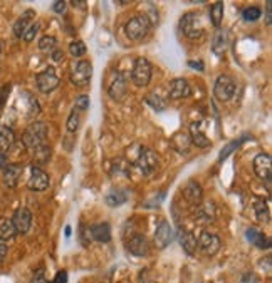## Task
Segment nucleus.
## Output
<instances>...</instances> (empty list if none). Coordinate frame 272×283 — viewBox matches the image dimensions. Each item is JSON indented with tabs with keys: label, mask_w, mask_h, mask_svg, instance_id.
Listing matches in <instances>:
<instances>
[{
	"label": "nucleus",
	"mask_w": 272,
	"mask_h": 283,
	"mask_svg": "<svg viewBox=\"0 0 272 283\" xmlns=\"http://www.w3.org/2000/svg\"><path fill=\"white\" fill-rule=\"evenodd\" d=\"M39 28H40V26L37 22L35 24H32V27L29 28V30L26 32V35L22 37L24 40H26V42H32V40L35 39V35H37V32H39Z\"/></svg>",
	"instance_id": "nucleus-39"
},
{
	"label": "nucleus",
	"mask_w": 272,
	"mask_h": 283,
	"mask_svg": "<svg viewBox=\"0 0 272 283\" xmlns=\"http://www.w3.org/2000/svg\"><path fill=\"white\" fill-rule=\"evenodd\" d=\"M266 24L272 26V2L266 3Z\"/></svg>",
	"instance_id": "nucleus-43"
},
{
	"label": "nucleus",
	"mask_w": 272,
	"mask_h": 283,
	"mask_svg": "<svg viewBox=\"0 0 272 283\" xmlns=\"http://www.w3.org/2000/svg\"><path fill=\"white\" fill-rule=\"evenodd\" d=\"M108 94L115 101H121L126 96V77L121 72H115V76L111 77L108 85Z\"/></svg>",
	"instance_id": "nucleus-14"
},
{
	"label": "nucleus",
	"mask_w": 272,
	"mask_h": 283,
	"mask_svg": "<svg viewBox=\"0 0 272 283\" xmlns=\"http://www.w3.org/2000/svg\"><path fill=\"white\" fill-rule=\"evenodd\" d=\"M190 141H192V144H195L197 147H200V149H205V147H209L212 142H210V139L205 136V133L202 131L200 124L198 122H192L190 124Z\"/></svg>",
	"instance_id": "nucleus-20"
},
{
	"label": "nucleus",
	"mask_w": 272,
	"mask_h": 283,
	"mask_svg": "<svg viewBox=\"0 0 272 283\" xmlns=\"http://www.w3.org/2000/svg\"><path fill=\"white\" fill-rule=\"evenodd\" d=\"M30 283H49L46 275H44V270H37V272L34 273V277H32Z\"/></svg>",
	"instance_id": "nucleus-41"
},
{
	"label": "nucleus",
	"mask_w": 272,
	"mask_h": 283,
	"mask_svg": "<svg viewBox=\"0 0 272 283\" xmlns=\"http://www.w3.org/2000/svg\"><path fill=\"white\" fill-rule=\"evenodd\" d=\"M151 62L145 57H138L135 67H133L131 72V83L136 85V87H146L151 81Z\"/></svg>",
	"instance_id": "nucleus-5"
},
{
	"label": "nucleus",
	"mask_w": 272,
	"mask_h": 283,
	"mask_svg": "<svg viewBox=\"0 0 272 283\" xmlns=\"http://www.w3.org/2000/svg\"><path fill=\"white\" fill-rule=\"evenodd\" d=\"M190 67L193 69H198V71H204V65H202V60H198V62H195V60H190Z\"/></svg>",
	"instance_id": "nucleus-46"
},
{
	"label": "nucleus",
	"mask_w": 272,
	"mask_h": 283,
	"mask_svg": "<svg viewBox=\"0 0 272 283\" xmlns=\"http://www.w3.org/2000/svg\"><path fill=\"white\" fill-rule=\"evenodd\" d=\"M17 233L12 225V220L9 218H0V240L2 241H10Z\"/></svg>",
	"instance_id": "nucleus-30"
},
{
	"label": "nucleus",
	"mask_w": 272,
	"mask_h": 283,
	"mask_svg": "<svg viewBox=\"0 0 272 283\" xmlns=\"http://www.w3.org/2000/svg\"><path fill=\"white\" fill-rule=\"evenodd\" d=\"M190 94H192V87H190L188 81L183 79V77H177V79H173L168 85V99L172 101L185 99Z\"/></svg>",
	"instance_id": "nucleus-12"
},
{
	"label": "nucleus",
	"mask_w": 272,
	"mask_h": 283,
	"mask_svg": "<svg viewBox=\"0 0 272 283\" xmlns=\"http://www.w3.org/2000/svg\"><path fill=\"white\" fill-rule=\"evenodd\" d=\"M126 248L131 255L145 256L150 250V245H148V240H146L145 235H135V236L129 238V241L126 243Z\"/></svg>",
	"instance_id": "nucleus-17"
},
{
	"label": "nucleus",
	"mask_w": 272,
	"mask_h": 283,
	"mask_svg": "<svg viewBox=\"0 0 272 283\" xmlns=\"http://www.w3.org/2000/svg\"><path fill=\"white\" fill-rule=\"evenodd\" d=\"M234 94H235V81L230 76H227V74L218 76L213 85L215 99L220 102H229L234 97Z\"/></svg>",
	"instance_id": "nucleus-6"
},
{
	"label": "nucleus",
	"mask_w": 272,
	"mask_h": 283,
	"mask_svg": "<svg viewBox=\"0 0 272 283\" xmlns=\"http://www.w3.org/2000/svg\"><path fill=\"white\" fill-rule=\"evenodd\" d=\"M22 173H24V166L17 165V163L3 166V183H5L9 188H15L20 181Z\"/></svg>",
	"instance_id": "nucleus-18"
},
{
	"label": "nucleus",
	"mask_w": 272,
	"mask_h": 283,
	"mask_svg": "<svg viewBox=\"0 0 272 283\" xmlns=\"http://www.w3.org/2000/svg\"><path fill=\"white\" fill-rule=\"evenodd\" d=\"M245 139H247V138H239V139H234V141H230L229 144H227L224 149H222L220 153H218V163L225 161V159L229 158V156L232 154L235 149H239V146H241L242 142L245 141Z\"/></svg>",
	"instance_id": "nucleus-32"
},
{
	"label": "nucleus",
	"mask_w": 272,
	"mask_h": 283,
	"mask_svg": "<svg viewBox=\"0 0 272 283\" xmlns=\"http://www.w3.org/2000/svg\"><path fill=\"white\" fill-rule=\"evenodd\" d=\"M12 225L15 228V233L26 235L32 226V213L27 208H19L12 216Z\"/></svg>",
	"instance_id": "nucleus-13"
},
{
	"label": "nucleus",
	"mask_w": 272,
	"mask_h": 283,
	"mask_svg": "<svg viewBox=\"0 0 272 283\" xmlns=\"http://www.w3.org/2000/svg\"><path fill=\"white\" fill-rule=\"evenodd\" d=\"M150 27H151V22L146 15H135L126 22L124 32L131 40H141L148 35Z\"/></svg>",
	"instance_id": "nucleus-3"
},
{
	"label": "nucleus",
	"mask_w": 272,
	"mask_h": 283,
	"mask_svg": "<svg viewBox=\"0 0 272 283\" xmlns=\"http://www.w3.org/2000/svg\"><path fill=\"white\" fill-rule=\"evenodd\" d=\"M183 195H185L186 201L192 204H200L202 198H204V191H202L200 184L195 183V181H190L188 184H186L185 190H183Z\"/></svg>",
	"instance_id": "nucleus-21"
},
{
	"label": "nucleus",
	"mask_w": 272,
	"mask_h": 283,
	"mask_svg": "<svg viewBox=\"0 0 272 283\" xmlns=\"http://www.w3.org/2000/svg\"><path fill=\"white\" fill-rule=\"evenodd\" d=\"M9 94H10V84H5L2 89H0V109L3 108V104H5Z\"/></svg>",
	"instance_id": "nucleus-40"
},
{
	"label": "nucleus",
	"mask_w": 272,
	"mask_h": 283,
	"mask_svg": "<svg viewBox=\"0 0 272 283\" xmlns=\"http://www.w3.org/2000/svg\"><path fill=\"white\" fill-rule=\"evenodd\" d=\"M178 240H180V245L183 248V252L188 256L195 255V250H197V238L192 231H180L178 235Z\"/></svg>",
	"instance_id": "nucleus-23"
},
{
	"label": "nucleus",
	"mask_w": 272,
	"mask_h": 283,
	"mask_svg": "<svg viewBox=\"0 0 272 283\" xmlns=\"http://www.w3.org/2000/svg\"><path fill=\"white\" fill-rule=\"evenodd\" d=\"M227 46H229V37H227L225 30H217V34L213 35L212 39V49L217 56H222L227 51Z\"/></svg>",
	"instance_id": "nucleus-27"
},
{
	"label": "nucleus",
	"mask_w": 272,
	"mask_h": 283,
	"mask_svg": "<svg viewBox=\"0 0 272 283\" xmlns=\"http://www.w3.org/2000/svg\"><path fill=\"white\" fill-rule=\"evenodd\" d=\"M51 184V179H49V174L44 170H40L39 166H32L30 168V176L27 179V188L30 191H46Z\"/></svg>",
	"instance_id": "nucleus-9"
},
{
	"label": "nucleus",
	"mask_w": 272,
	"mask_h": 283,
	"mask_svg": "<svg viewBox=\"0 0 272 283\" xmlns=\"http://www.w3.org/2000/svg\"><path fill=\"white\" fill-rule=\"evenodd\" d=\"M150 283H151V282H150Z\"/></svg>",
	"instance_id": "nucleus-51"
},
{
	"label": "nucleus",
	"mask_w": 272,
	"mask_h": 283,
	"mask_svg": "<svg viewBox=\"0 0 272 283\" xmlns=\"http://www.w3.org/2000/svg\"><path fill=\"white\" fill-rule=\"evenodd\" d=\"M79 111H76V109H72L71 111V114H69V117H67V122H66V128L69 133H76L79 128V124H81V116H79Z\"/></svg>",
	"instance_id": "nucleus-34"
},
{
	"label": "nucleus",
	"mask_w": 272,
	"mask_h": 283,
	"mask_svg": "<svg viewBox=\"0 0 272 283\" xmlns=\"http://www.w3.org/2000/svg\"><path fill=\"white\" fill-rule=\"evenodd\" d=\"M197 245L200 247V250L207 255H215V253L220 250V238L215 233L209 231V229H204V231L198 235V240H197Z\"/></svg>",
	"instance_id": "nucleus-10"
},
{
	"label": "nucleus",
	"mask_w": 272,
	"mask_h": 283,
	"mask_svg": "<svg viewBox=\"0 0 272 283\" xmlns=\"http://www.w3.org/2000/svg\"><path fill=\"white\" fill-rule=\"evenodd\" d=\"M173 241V228L168 221H160V225L155 229V245L160 250H165Z\"/></svg>",
	"instance_id": "nucleus-15"
},
{
	"label": "nucleus",
	"mask_w": 272,
	"mask_h": 283,
	"mask_svg": "<svg viewBox=\"0 0 272 283\" xmlns=\"http://www.w3.org/2000/svg\"><path fill=\"white\" fill-rule=\"evenodd\" d=\"M190 144H192V141H190V136H188V134H185L183 131L177 133L175 136L172 138V147L177 151V153H180V154L188 153Z\"/></svg>",
	"instance_id": "nucleus-25"
},
{
	"label": "nucleus",
	"mask_w": 272,
	"mask_h": 283,
	"mask_svg": "<svg viewBox=\"0 0 272 283\" xmlns=\"http://www.w3.org/2000/svg\"><path fill=\"white\" fill-rule=\"evenodd\" d=\"M133 163L143 174H151L158 168V154L148 147H138V154Z\"/></svg>",
	"instance_id": "nucleus-4"
},
{
	"label": "nucleus",
	"mask_w": 272,
	"mask_h": 283,
	"mask_svg": "<svg viewBox=\"0 0 272 283\" xmlns=\"http://www.w3.org/2000/svg\"><path fill=\"white\" fill-rule=\"evenodd\" d=\"M254 210H255V218L257 221H261V223H267L269 221V206H267L266 199L262 198H257L254 203Z\"/></svg>",
	"instance_id": "nucleus-29"
},
{
	"label": "nucleus",
	"mask_w": 272,
	"mask_h": 283,
	"mask_svg": "<svg viewBox=\"0 0 272 283\" xmlns=\"http://www.w3.org/2000/svg\"><path fill=\"white\" fill-rule=\"evenodd\" d=\"M180 30L181 34L188 39H200L205 34V26L204 20H202V15L197 14V12H190V14H185L183 17L180 19Z\"/></svg>",
	"instance_id": "nucleus-2"
},
{
	"label": "nucleus",
	"mask_w": 272,
	"mask_h": 283,
	"mask_svg": "<svg viewBox=\"0 0 272 283\" xmlns=\"http://www.w3.org/2000/svg\"><path fill=\"white\" fill-rule=\"evenodd\" d=\"M126 199H128V195H126V191H123V190H113L111 193L106 195V204L111 208L121 206V204L126 203Z\"/></svg>",
	"instance_id": "nucleus-28"
},
{
	"label": "nucleus",
	"mask_w": 272,
	"mask_h": 283,
	"mask_svg": "<svg viewBox=\"0 0 272 283\" xmlns=\"http://www.w3.org/2000/svg\"><path fill=\"white\" fill-rule=\"evenodd\" d=\"M35 84H37L39 91L44 92V94H49V92L54 91V89L59 85V77H58V74H56L54 67H47L46 71L37 74V77H35Z\"/></svg>",
	"instance_id": "nucleus-8"
},
{
	"label": "nucleus",
	"mask_w": 272,
	"mask_h": 283,
	"mask_svg": "<svg viewBox=\"0 0 272 283\" xmlns=\"http://www.w3.org/2000/svg\"><path fill=\"white\" fill-rule=\"evenodd\" d=\"M56 46H58V39H56V37H52V35L40 37V40H39V49H40V51L52 52L56 49Z\"/></svg>",
	"instance_id": "nucleus-35"
},
{
	"label": "nucleus",
	"mask_w": 272,
	"mask_h": 283,
	"mask_svg": "<svg viewBox=\"0 0 272 283\" xmlns=\"http://www.w3.org/2000/svg\"><path fill=\"white\" fill-rule=\"evenodd\" d=\"M66 2H54V5H52V10L56 12V14H66Z\"/></svg>",
	"instance_id": "nucleus-42"
},
{
	"label": "nucleus",
	"mask_w": 272,
	"mask_h": 283,
	"mask_svg": "<svg viewBox=\"0 0 272 283\" xmlns=\"http://www.w3.org/2000/svg\"><path fill=\"white\" fill-rule=\"evenodd\" d=\"M52 57H54V60H60L64 57V54H62V51H59V49H54V51H52Z\"/></svg>",
	"instance_id": "nucleus-47"
},
{
	"label": "nucleus",
	"mask_w": 272,
	"mask_h": 283,
	"mask_svg": "<svg viewBox=\"0 0 272 283\" xmlns=\"http://www.w3.org/2000/svg\"><path fill=\"white\" fill-rule=\"evenodd\" d=\"M15 134L9 126H0V154L5 156L7 151L14 146Z\"/></svg>",
	"instance_id": "nucleus-22"
},
{
	"label": "nucleus",
	"mask_w": 272,
	"mask_h": 283,
	"mask_svg": "<svg viewBox=\"0 0 272 283\" xmlns=\"http://www.w3.org/2000/svg\"><path fill=\"white\" fill-rule=\"evenodd\" d=\"M72 5L81 7V9H86V3H84V2H72Z\"/></svg>",
	"instance_id": "nucleus-48"
},
{
	"label": "nucleus",
	"mask_w": 272,
	"mask_h": 283,
	"mask_svg": "<svg viewBox=\"0 0 272 283\" xmlns=\"http://www.w3.org/2000/svg\"><path fill=\"white\" fill-rule=\"evenodd\" d=\"M71 233H72V229H71V226H67V228H66V236L69 238V236H71Z\"/></svg>",
	"instance_id": "nucleus-50"
},
{
	"label": "nucleus",
	"mask_w": 272,
	"mask_h": 283,
	"mask_svg": "<svg viewBox=\"0 0 272 283\" xmlns=\"http://www.w3.org/2000/svg\"><path fill=\"white\" fill-rule=\"evenodd\" d=\"M92 77V64L89 60H78L71 69V81L78 87H86Z\"/></svg>",
	"instance_id": "nucleus-7"
},
{
	"label": "nucleus",
	"mask_w": 272,
	"mask_h": 283,
	"mask_svg": "<svg viewBox=\"0 0 272 283\" xmlns=\"http://www.w3.org/2000/svg\"><path fill=\"white\" fill-rule=\"evenodd\" d=\"M89 104H91V99H89V96L86 94H83V96H78L74 101V109L79 111V113H83V111L89 109Z\"/></svg>",
	"instance_id": "nucleus-38"
},
{
	"label": "nucleus",
	"mask_w": 272,
	"mask_h": 283,
	"mask_svg": "<svg viewBox=\"0 0 272 283\" xmlns=\"http://www.w3.org/2000/svg\"><path fill=\"white\" fill-rule=\"evenodd\" d=\"M89 235L97 243H108L111 241V226L108 223H96L89 228Z\"/></svg>",
	"instance_id": "nucleus-19"
},
{
	"label": "nucleus",
	"mask_w": 272,
	"mask_h": 283,
	"mask_svg": "<svg viewBox=\"0 0 272 283\" xmlns=\"http://www.w3.org/2000/svg\"><path fill=\"white\" fill-rule=\"evenodd\" d=\"M217 210H215V204L213 203H209V201H205V203H200L197 204V218L198 220H204L207 221V223H210V221H215V213Z\"/></svg>",
	"instance_id": "nucleus-26"
},
{
	"label": "nucleus",
	"mask_w": 272,
	"mask_h": 283,
	"mask_svg": "<svg viewBox=\"0 0 272 283\" xmlns=\"http://www.w3.org/2000/svg\"><path fill=\"white\" fill-rule=\"evenodd\" d=\"M254 173L262 181H271V171H272V159L267 153H261L254 158Z\"/></svg>",
	"instance_id": "nucleus-11"
},
{
	"label": "nucleus",
	"mask_w": 272,
	"mask_h": 283,
	"mask_svg": "<svg viewBox=\"0 0 272 283\" xmlns=\"http://www.w3.org/2000/svg\"><path fill=\"white\" fill-rule=\"evenodd\" d=\"M52 283H67V272H64V270L58 272V275H56V278Z\"/></svg>",
	"instance_id": "nucleus-44"
},
{
	"label": "nucleus",
	"mask_w": 272,
	"mask_h": 283,
	"mask_svg": "<svg viewBox=\"0 0 272 283\" xmlns=\"http://www.w3.org/2000/svg\"><path fill=\"white\" fill-rule=\"evenodd\" d=\"M146 102H148V104L151 106L155 111H165L166 109V99H163L158 92H150L148 96H146Z\"/></svg>",
	"instance_id": "nucleus-33"
},
{
	"label": "nucleus",
	"mask_w": 272,
	"mask_h": 283,
	"mask_svg": "<svg viewBox=\"0 0 272 283\" xmlns=\"http://www.w3.org/2000/svg\"><path fill=\"white\" fill-rule=\"evenodd\" d=\"M7 252H9L7 245H5V243H0V265H2V263H3V260H5Z\"/></svg>",
	"instance_id": "nucleus-45"
},
{
	"label": "nucleus",
	"mask_w": 272,
	"mask_h": 283,
	"mask_svg": "<svg viewBox=\"0 0 272 283\" xmlns=\"http://www.w3.org/2000/svg\"><path fill=\"white\" fill-rule=\"evenodd\" d=\"M3 166H5V156L0 154V170H2Z\"/></svg>",
	"instance_id": "nucleus-49"
},
{
	"label": "nucleus",
	"mask_w": 272,
	"mask_h": 283,
	"mask_svg": "<svg viewBox=\"0 0 272 283\" xmlns=\"http://www.w3.org/2000/svg\"><path fill=\"white\" fill-rule=\"evenodd\" d=\"M86 44L83 42V40H74V42H71L69 44V52H71V56L72 57H83L84 54H86Z\"/></svg>",
	"instance_id": "nucleus-36"
},
{
	"label": "nucleus",
	"mask_w": 272,
	"mask_h": 283,
	"mask_svg": "<svg viewBox=\"0 0 272 283\" xmlns=\"http://www.w3.org/2000/svg\"><path fill=\"white\" fill-rule=\"evenodd\" d=\"M34 19H35V12L32 9L24 12V14L20 15V17L15 20V24H14V35L19 37V39H22V37L26 35V32L32 27Z\"/></svg>",
	"instance_id": "nucleus-16"
},
{
	"label": "nucleus",
	"mask_w": 272,
	"mask_h": 283,
	"mask_svg": "<svg viewBox=\"0 0 272 283\" xmlns=\"http://www.w3.org/2000/svg\"><path fill=\"white\" fill-rule=\"evenodd\" d=\"M47 133H49V128L46 122H40V121L32 122L30 126H27V129L24 131L22 134L24 146L30 151H37L40 147H46Z\"/></svg>",
	"instance_id": "nucleus-1"
},
{
	"label": "nucleus",
	"mask_w": 272,
	"mask_h": 283,
	"mask_svg": "<svg viewBox=\"0 0 272 283\" xmlns=\"http://www.w3.org/2000/svg\"><path fill=\"white\" fill-rule=\"evenodd\" d=\"M245 236H247V240L250 241L252 245H255L257 248H271V240L267 238L264 233H261L259 229H255V228H249L245 231Z\"/></svg>",
	"instance_id": "nucleus-24"
},
{
	"label": "nucleus",
	"mask_w": 272,
	"mask_h": 283,
	"mask_svg": "<svg viewBox=\"0 0 272 283\" xmlns=\"http://www.w3.org/2000/svg\"><path fill=\"white\" fill-rule=\"evenodd\" d=\"M262 15V10L259 9V7H247V9H243L242 12V17L245 22H255V20H259Z\"/></svg>",
	"instance_id": "nucleus-37"
},
{
	"label": "nucleus",
	"mask_w": 272,
	"mask_h": 283,
	"mask_svg": "<svg viewBox=\"0 0 272 283\" xmlns=\"http://www.w3.org/2000/svg\"><path fill=\"white\" fill-rule=\"evenodd\" d=\"M210 22H212L213 27H220L222 26V20H224V3L222 2H215L212 7H210Z\"/></svg>",
	"instance_id": "nucleus-31"
}]
</instances>
